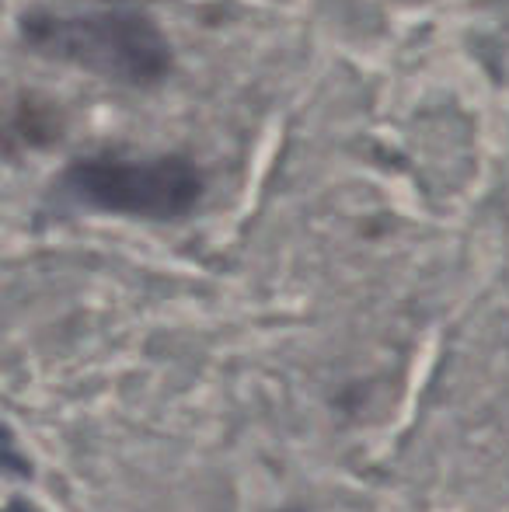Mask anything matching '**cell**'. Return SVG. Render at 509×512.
<instances>
[{
    "mask_svg": "<svg viewBox=\"0 0 509 512\" xmlns=\"http://www.w3.org/2000/svg\"><path fill=\"white\" fill-rule=\"evenodd\" d=\"M21 39L46 60L70 63L126 88H154L171 70L164 32L133 4L32 11L21 18Z\"/></svg>",
    "mask_w": 509,
    "mask_h": 512,
    "instance_id": "cell-1",
    "label": "cell"
},
{
    "mask_svg": "<svg viewBox=\"0 0 509 512\" xmlns=\"http://www.w3.org/2000/svg\"><path fill=\"white\" fill-rule=\"evenodd\" d=\"M63 192L102 213L140 220H182L203 199V171L178 154L81 157L63 175Z\"/></svg>",
    "mask_w": 509,
    "mask_h": 512,
    "instance_id": "cell-2",
    "label": "cell"
},
{
    "mask_svg": "<svg viewBox=\"0 0 509 512\" xmlns=\"http://www.w3.org/2000/svg\"><path fill=\"white\" fill-rule=\"evenodd\" d=\"M7 512H39V509H35V506H25V502H11V509H7Z\"/></svg>",
    "mask_w": 509,
    "mask_h": 512,
    "instance_id": "cell-3",
    "label": "cell"
}]
</instances>
